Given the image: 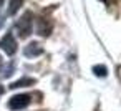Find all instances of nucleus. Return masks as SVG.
Masks as SVG:
<instances>
[{"mask_svg": "<svg viewBox=\"0 0 121 111\" xmlns=\"http://www.w3.org/2000/svg\"><path fill=\"white\" fill-rule=\"evenodd\" d=\"M15 30H17V33H18L20 37L30 35V32H32V13H30V12H27L25 15H22V17L17 20Z\"/></svg>", "mask_w": 121, "mask_h": 111, "instance_id": "obj_1", "label": "nucleus"}, {"mask_svg": "<svg viewBox=\"0 0 121 111\" xmlns=\"http://www.w3.org/2000/svg\"><path fill=\"white\" fill-rule=\"evenodd\" d=\"M35 83V80L33 78H22V80H18V81H13L12 85H10V88L12 90H15V88H23V86H28V85H33Z\"/></svg>", "mask_w": 121, "mask_h": 111, "instance_id": "obj_6", "label": "nucleus"}, {"mask_svg": "<svg viewBox=\"0 0 121 111\" xmlns=\"http://www.w3.org/2000/svg\"><path fill=\"white\" fill-rule=\"evenodd\" d=\"M2 94H4V86L0 85V96H2Z\"/></svg>", "mask_w": 121, "mask_h": 111, "instance_id": "obj_9", "label": "nucleus"}, {"mask_svg": "<svg viewBox=\"0 0 121 111\" xmlns=\"http://www.w3.org/2000/svg\"><path fill=\"white\" fill-rule=\"evenodd\" d=\"M30 99H32L30 94H15V96L10 98V101H9V108H10V109H15V111L25 109V108L30 104Z\"/></svg>", "mask_w": 121, "mask_h": 111, "instance_id": "obj_2", "label": "nucleus"}, {"mask_svg": "<svg viewBox=\"0 0 121 111\" xmlns=\"http://www.w3.org/2000/svg\"><path fill=\"white\" fill-rule=\"evenodd\" d=\"M0 48H2L7 55H13L17 51V40L12 33H7L2 40H0Z\"/></svg>", "mask_w": 121, "mask_h": 111, "instance_id": "obj_3", "label": "nucleus"}, {"mask_svg": "<svg viewBox=\"0 0 121 111\" xmlns=\"http://www.w3.org/2000/svg\"><path fill=\"white\" fill-rule=\"evenodd\" d=\"M4 66V63H2V56H0V68H2Z\"/></svg>", "mask_w": 121, "mask_h": 111, "instance_id": "obj_10", "label": "nucleus"}, {"mask_svg": "<svg viewBox=\"0 0 121 111\" xmlns=\"http://www.w3.org/2000/svg\"><path fill=\"white\" fill-rule=\"evenodd\" d=\"M20 5H22V0H12V2H10V9H9V13H10V15L15 13V12L20 9Z\"/></svg>", "mask_w": 121, "mask_h": 111, "instance_id": "obj_7", "label": "nucleus"}, {"mask_svg": "<svg viewBox=\"0 0 121 111\" xmlns=\"http://www.w3.org/2000/svg\"><path fill=\"white\" fill-rule=\"evenodd\" d=\"M40 53H42V47H40L37 42L30 43V45L25 48V55H27V56H30V58H33V56H38Z\"/></svg>", "mask_w": 121, "mask_h": 111, "instance_id": "obj_5", "label": "nucleus"}, {"mask_svg": "<svg viewBox=\"0 0 121 111\" xmlns=\"http://www.w3.org/2000/svg\"><path fill=\"white\" fill-rule=\"evenodd\" d=\"M93 73L96 76H104L106 75V68L103 65H96V66H93Z\"/></svg>", "mask_w": 121, "mask_h": 111, "instance_id": "obj_8", "label": "nucleus"}, {"mask_svg": "<svg viewBox=\"0 0 121 111\" xmlns=\"http://www.w3.org/2000/svg\"><path fill=\"white\" fill-rule=\"evenodd\" d=\"M50 32H52V23H50L47 18H40V23H38V35L47 37V35H50Z\"/></svg>", "mask_w": 121, "mask_h": 111, "instance_id": "obj_4", "label": "nucleus"}, {"mask_svg": "<svg viewBox=\"0 0 121 111\" xmlns=\"http://www.w3.org/2000/svg\"><path fill=\"white\" fill-rule=\"evenodd\" d=\"M2 2H4V0H0V5H2Z\"/></svg>", "mask_w": 121, "mask_h": 111, "instance_id": "obj_11", "label": "nucleus"}]
</instances>
